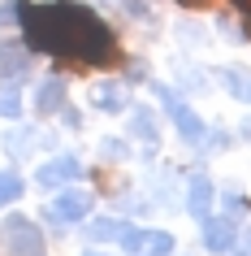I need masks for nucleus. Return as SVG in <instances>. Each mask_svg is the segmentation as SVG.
Segmentation results:
<instances>
[{
  "instance_id": "obj_17",
  "label": "nucleus",
  "mask_w": 251,
  "mask_h": 256,
  "mask_svg": "<svg viewBox=\"0 0 251 256\" xmlns=\"http://www.w3.org/2000/svg\"><path fill=\"white\" fill-rule=\"evenodd\" d=\"M13 18H17V4H4V9H0V26H9Z\"/></svg>"
},
{
  "instance_id": "obj_20",
  "label": "nucleus",
  "mask_w": 251,
  "mask_h": 256,
  "mask_svg": "<svg viewBox=\"0 0 251 256\" xmlns=\"http://www.w3.org/2000/svg\"><path fill=\"white\" fill-rule=\"evenodd\" d=\"M247 248H251V230H247Z\"/></svg>"
},
{
  "instance_id": "obj_14",
  "label": "nucleus",
  "mask_w": 251,
  "mask_h": 256,
  "mask_svg": "<svg viewBox=\"0 0 251 256\" xmlns=\"http://www.w3.org/2000/svg\"><path fill=\"white\" fill-rule=\"evenodd\" d=\"M130 126H134V135H139V139L156 144V118H152L147 108H139V113H134V118H130Z\"/></svg>"
},
{
  "instance_id": "obj_12",
  "label": "nucleus",
  "mask_w": 251,
  "mask_h": 256,
  "mask_svg": "<svg viewBox=\"0 0 251 256\" xmlns=\"http://www.w3.org/2000/svg\"><path fill=\"white\" fill-rule=\"evenodd\" d=\"M0 74L4 78H22L26 74V52L22 48H0Z\"/></svg>"
},
{
  "instance_id": "obj_2",
  "label": "nucleus",
  "mask_w": 251,
  "mask_h": 256,
  "mask_svg": "<svg viewBox=\"0 0 251 256\" xmlns=\"http://www.w3.org/2000/svg\"><path fill=\"white\" fill-rule=\"evenodd\" d=\"M0 239H4V252L9 256H48V243H43L39 226L30 217H4L0 222Z\"/></svg>"
},
{
  "instance_id": "obj_10",
  "label": "nucleus",
  "mask_w": 251,
  "mask_h": 256,
  "mask_svg": "<svg viewBox=\"0 0 251 256\" xmlns=\"http://www.w3.org/2000/svg\"><path fill=\"white\" fill-rule=\"evenodd\" d=\"M221 82H225V92L234 96V100L251 104V70H243V66H225V70H221Z\"/></svg>"
},
{
  "instance_id": "obj_19",
  "label": "nucleus",
  "mask_w": 251,
  "mask_h": 256,
  "mask_svg": "<svg viewBox=\"0 0 251 256\" xmlns=\"http://www.w3.org/2000/svg\"><path fill=\"white\" fill-rule=\"evenodd\" d=\"M182 4H191V9H204V4H208V0H182Z\"/></svg>"
},
{
  "instance_id": "obj_1",
  "label": "nucleus",
  "mask_w": 251,
  "mask_h": 256,
  "mask_svg": "<svg viewBox=\"0 0 251 256\" xmlns=\"http://www.w3.org/2000/svg\"><path fill=\"white\" fill-rule=\"evenodd\" d=\"M26 44L35 52H52L74 66H108L117 56L113 30L74 0H52V4H17Z\"/></svg>"
},
{
  "instance_id": "obj_16",
  "label": "nucleus",
  "mask_w": 251,
  "mask_h": 256,
  "mask_svg": "<svg viewBox=\"0 0 251 256\" xmlns=\"http://www.w3.org/2000/svg\"><path fill=\"white\" fill-rule=\"evenodd\" d=\"M17 113H22V96L13 87H4L0 92V118H17Z\"/></svg>"
},
{
  "instance_id": "obj_11",
  "label": "nucleus",
  "mask_w": 251,
  "mask_h": 256,
  "mask_svg": "<svg viewBox=\"0 0 251 256\" xmlns=\"http://www.w3.org/2000/svg\"><path fill=\"white\" fill-rule=\"evenodd\" d=\"M186 208L195 217H208V208H212V182L204 174L199 178H191V191H186Z\"/></svg>"
},
{
  "instance_id": "obj_5",
  "label": "nucleus",
  "mask_w": 251,
  "mask_h": 256,
  "mask_svg": "<svg viewBox=\"0 0 251 256\" xmlns=\"http://www.w3.org/2000/svg\"><path fill=\"white\" fill-rule=\"evenodd\" d=\"M91 213V196H87V191H61V196H56L52 204H48V217H52V222H82V217Z\"/></svg>"
},
{
  "instance_id": "obj_15",
  "label": "nucleus",
  "mask_w": 251,
  "mask_h": 256,
  "mask_svg": "<svg viewBox=\"0 0 251 256\" xmlns=\"http://www.w3.org/2000/svg\"><path fill=\"white\" fill-rule=\"evenodd\" d=\"M22 196V178L9 174V170H0V204H13Z\"/></svg>"
},
{
  "instance_id": "obj_4",
  "label": "nucleus",
  "mask_w": 251,
  "mask_h": 256,
  "mask_svg": "<svg viewBox=\"0 0 251 256\" xmlns=\"http://www.w3.org/2000/svg\"><path fill=\"white\" fill-rule=\"evenodd\" d=\"M121 248L134 256H169L173 252V234H165V230H134L126 226L121 230Z\"/></svg>"
},
{
  "instance_id": "obj_8",
  "label": "nucleus",
  "mask_w": 251,
  "mask_h": 256,
  "mask_svg": "<svg viewBox=\"0 0 251 256\" xmlns=\"http://www.w3.org/2000/svg\"><path fill=\"white\" fill-rule=\"evenodd\" d=\"M61 104H65V82L61 78H43L39 92H35V113H61Z\"/></svg>"
},
{
  "instance_id": "obj_9",
  "label": "nucleus",
  "mask_w": 251,
  "mask_h": 256,
  "mask_svg": "<svg viewBox=\"0 0 251 256\" xmlns=\"http://www.w3.org/2000/svg\"><path fill=\"white\" fill-rule=\"evenodd\" d=\"M91 104L100 108V113H121V108H126V87H121V82H100L91 92Z\"/></svg>"
},
{
  "instance_id": "obj_6",
  "label": "nucleus",
  "mask_w": 251,
  "mask_h": 256,
  "mask_svg": "<svg viewBox=\"0 0 251 256\" xmlns=\"http://www.w3.org/2000/svg\"><path fill=\"white\" fill-rule=\"evenodd\" d=\"M78 174H82L78 156H52V161L35 174V182H39V187H61V182H74Z\"/></svg>"
},
{
  "instance_id": "obj_3",
  "label": "nucleus",
  "mask_w": 251,
  "mask_h": 256,
  "mask_svg": "<svg viewBox=\"0 0 251 256\" xmlns=\"http://www.w3.org/2000/svg\"><path fill=\"white\" fill-rule=\"evenodd\" d=\"M152 92L160 96V100H165V108H169V118H173V126H178V135L186 139V144H204V135H208V130H204V122H199V113L191 104H182V100H178V96L169 92V87H152Z\"/></svg>"
},
{
  "instance_id": "obj_22",
  "label": "nucleus",
  "mask_w": 251,
  "mask_h": 256,
  "mask_svg": "<svg viewBox=\"0 0 251 256\" xmlns=\"http://www.w3.org/2000/svg\"><path fill=\"white\" fill-rule=\"evenodd\" d=\"M87 256H100V252H87Z\"/></svg>"
},
{
  "instance_id": "obj_21",
  "label": "nucleus",
  "mask_w": 251,
  "mask_h": 256,
  "mask_svg": "<svg viewBox=\"0 0 251 256\" xmlns=\"http://www.w3.org/2000/svg\"><path fill=\"white\" fill-rule=\"evenodd\" d=\"M247 135H251V122H247Z\"/></svg>"
},
{
  "instance_id": "obj_18",
  "label": "nucleus",
  "mask_w": 251,
  "mask_h": 256,
  "mask_svg": "<svg viewBox=\"0 0 251 256\" xmlns=\"http://www.w3.org/2000/svg\"><path fill=\"white\" fill-rule=\"evenodd\" d=\"M238 9H243V18H251V0H234Z\"/></svg>"
},
{
  "instance_id": "obj_7",
  "label": "nucleus",
  "mask_w": 251,
  "mask_h": 256,
  "mask_svg": "<svg viewBox=\"0 0 251 256\" xmlns=\"http://www.w3.org/2000/svg\"><path fill=\"white\" fill-rule=\"evenodd\" d=\"M234 243H238V234H234V226L230 222H217V217H204V248L208 252H234Z\"/></svg>"
},
{
  "instance_id": "obj_13",
  "label": "nucleus",
  "mask_w": 251,
  "mask_h": 256,
  "mask_svg": "<svg viewBox=\"0 0 251 256\" xmlns=\"http://www.w3.org/2000/svg\"><path fill=\"white\" fill-rule=\"evenodd\" d=\"M121 230H126V222H117V217H100V222L87 226V239H121Z\"/></svg>"
}]
</instances>
